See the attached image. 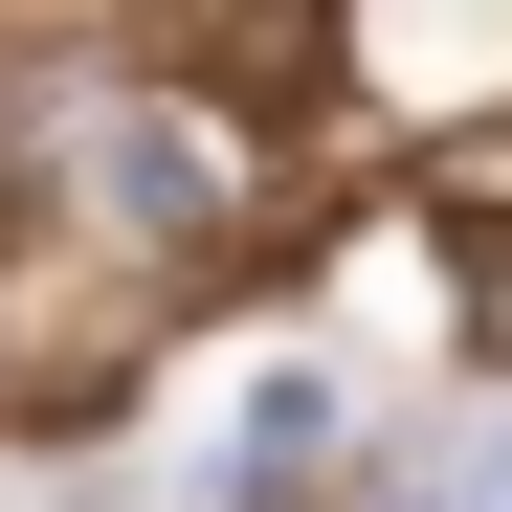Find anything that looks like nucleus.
Returning a JSON list of instances; mask_svg holds the SVG:
<instances>
[{
    "label": "nucleus",
    "instance_id": "nucleus-1",
    "mask_svg": "<svg viewBox=\"0 0 512 512\" xmlns=\"http://www.w3.org/2000/svg\"><path fill=\"white\" fill-rule=\"evenodd\" d=\"M90 179H112L134 245H201V223L245 201V134H223L201 90H134V112H90Z\"/></svg>",
    "mask_w": 512,
    "mask_h": 512
},
{
    "label": "nucleus",
    "instance_id": "nucleus-2",
    "mask_svg": "<svg viewBox=\"0 0 512 512\" xmlns=\"http://www.w3.org/2000/svg\"><path fill=\"white\" fill-rule=\"evenodd\" d=\"M156 45L201 67V112H223V90H268V112H290L312 67H334V0H156Z\"/></svg>",
    "mask_w": 512,
    "mask_h": 512
},
{
    "label": "nucleus",
    "instance_id": "nucleus-3",
    "mask_svg": "<svg viewBox=\"0 0 512 512\" xmlns=\"http://www.w3.org/2000/svg\"><path fill=\"white\" fill-rule=\"evenodd\" d=\"M446 512H512V423H468V468H446Z\"/></svg>",
    "mask_w": 512,
    "mask_h": 512
},
{
    "label": "nucleus",
    "instance_id": "nucleus-4",
    "mask_svg": "<svg viewBox=\"0 0 512 512\" xmlns=\"http://www.w3.org/2000/svg\"><path fill=\"white\" fill-rule=\"evenodd\" d=\"M468 290H490V334H512V223H490V245H468Z\"/></svg>",
    "mask_w": 512,
    "mask_h": 512
},
{
    "label": "nucleus",
    "instance_id": "nucleus-5",
    "mask_svg": "<svg viewBox=\"0 0 512 512\" xmlns=\"http://www.w3.org/2000/svg\"><path fill=\"white\" fill-rule=\"evenodd\" d=\"M0 245H23V156H0Z\"/></svg>",
    "mask_w": 512,
    "mask_h": 512
}]
</instances>
